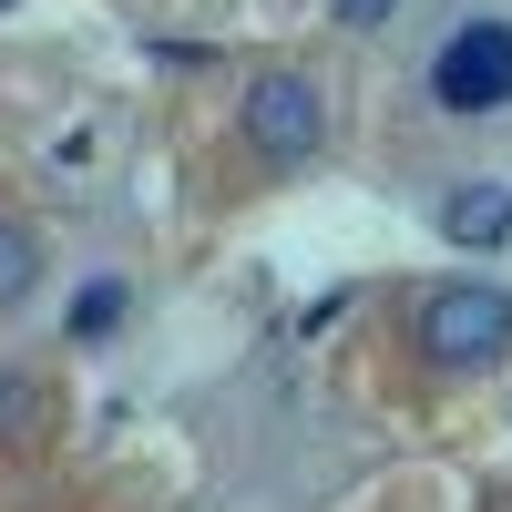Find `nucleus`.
I'll list each match as a JSON object with an SVG mask.
<instances>
[{
	"label": "nucleus",
	"mask_w": 512,
	"mask_h": 512,
	"mask_svg": "<svg viewBox=\"0 0 512 512\" xmlns=\"http://www.w3.org/2000/svg\"><path fill=\"white\" fill-rule=\"evenodd\" d=\"M431 103L441 113H502L512 103V21H461L431 62Z\"/></svg>",
	"instance_id": "1"
},
{
	"label": "nucleus",
	"mask_w": 512,
	"mask_h": 512,
	"mask_svg": "<svg viewBox=\"0 0 512 512\" xmlns=\"http://www.w3.org/2000/svg\"><path fill=\"white\" fill-rule=\"evenodd\" d=\"M420 349L441 369H492L512 349V297L502 287H441L431 308H420Z\"/></svg>",
	"instance_id": "2"
},
{
	"label": "nucleus",
	"mask_w": 512,
	"mask_h": 512,
	"mask_svg": "<svg viewBox=\"0 0 512 512\" xmlns=\"http://www.w3.org/2000/svg\"><path fill=\"white\" fill-rule=\"evenodd\" d=\"M318 82L308 72H267V82H256V93H246V134L256 144H267L277 164H297V154H318Z\"/></svg>",
	"instance_id": "3"
},
{
	"label": "nucleus",
	"mask_w": 512,
	"mask_h": 512,
	"mask_svg": "<svg viewBox=\"0 0 512 512\" xmlns=\"http://www.w3.org/2000/svg\"><path fill=\"white\" fill-rule=\"evenodd\" d=\"M441 226H451V246H502V236H512V195H502V185H461Z\"/></svg>",
	"instance_id": "4"
},
{
	"label": "nucleus",
	"mask_w": 512,
	"mask_h": 512,
	"mask_svg": "<svg viewBox=\"0 0 512 512\" xmlns=\"http://www.w3.org/2000/svg\"><path fill=\"white\" fill-rule=\"evenodd\" d=\"M31 277H41V236H31L21 216H0V308H21Z\"/></svg>",
	"instance_id": "5"
},
{
	"label": "nucleus",
	"mask_w": 512,
	"mask_h": 512,
	"mask_svg": "<svg viewBox=\"0 0 512 512\" xmlns=\"http://www.w3.org/2000/svg\"><path fill=\"white\" fill-rule=\"evenodd\" d=\"M41 410H52V400H41V379H31V369H0V441H31Z\"/></svg>",
	"instance_id": "6"
},
{
	"label": "nucleus",
	"mask_w": 512,
	"mask_h": 512,
	"mask_svg": "<svg viewBox=\"0 0 512 512\" xmlns=\"http://www.w3.org/2000/svg\"><path fill=\"white\" fill-rule=\"evenodd\" d=\"M103 328H123V287L113 277H93V287L72 297V338H103Z\"/></svg>",
	"instance_id": "7"
},
{
	"label": "nucleus",
	"mask_w": 512,
	"mask_h": 512,
	"mask_svg": "<svg viewBox=\"0 0 512 512\" xmlns=\"http://www.w3.org/2000/svg\"><path fill=\"white\" fill-rule=\"evenodd\" d=\"M338 21H349V31H369V21H390V0H338Z\"/></svg>",
	"instance_id": "8"
},
{
	"label": "nucleus",
	"mask_w": 512,
	"mask_h": 512,
	"mask_svg": "<svg viewBox=\"0 0 512 512\" xmlns=\"http://www.w3.org/2000/svg\"><path fill=\"white\" fill-rule=\"evenodd\" d=\"M0 11H11V0H0Z\"/></svg>",
	"instance_id": "9"
}]
</instances>
